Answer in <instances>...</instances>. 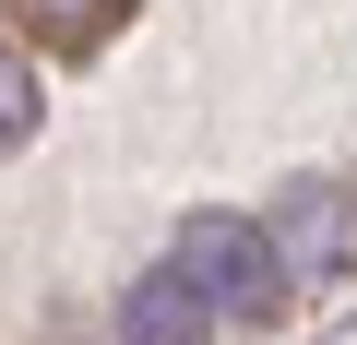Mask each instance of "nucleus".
I'll return each instance as SVG.
<instances>
[{
  "label": "nucleus",
  "mask_w": 357,
  "mask_h": 345,
  "mask_svg": "<svg viewBox=\"0 0 357 345\" xmlns=\"http://www.w3.org/2000/svg\"><path fill=\"white\" fill-rule=\"evenodd\" d=\"M119 345H215V309L178 286V274H131V298H119Z\"/></svg>",
  "instance_id": "3"
},
{
  "label": "nucleus",
  "mask_w": 357,
  "mask_h": 345,
  "mask_svg": "<svg viewBox=\"0 0 357 345\" xmlns=\"http://www.w3.org/2000/svg\"><path fill=\"white\" fill-rule=\"evenodd\" d=\"M178 286H191L203 309H238V321H274L286 309V262L250 215H191L178 227Z\"/></svg>",
  "instance_id": "1"
},
{
  "label": "nucleus",
  "mask_w": 357,
  "mask_h": 345,
  "mask_svg": "<svg viewBox=\"0 0 357 345\" xmlns=\"http://www.w3.org/2000/svg\"><path fill=\"white\" fill-rule=\"evenodd\" d=\"M13 13H24V36H36V48L84 60V48H107V24L131 13V0H13Z\"/></svg>",
  "instance_id": "4"
},
{
  "label": "nucleus",
  "mask_w": 357,
  "mask_h": 345,
  "mask_svg": "<svg viewBox=\"0 0 357 345\" xmlns=\"http://www.w3.org/2000/svg\"><path fill=\"white\" fill-rule=\"evenodd\" d=\"M262 238H274L286 274H345V250H357V203H345L333 179H310V191L286 203V227H262Z\"/></svg>",
  "instance_id": "2"
},
{
  "label": "nucleus",
  "mask_w": 357,
  "mask_h": 345,
  "mask_svg": "<svg viewBox=\"0 0 357 345\" xmlns=\"http://www.w3.org/2000/svg\"><path fill=\"white\" fill-rule=\"evenodd\" d=\"M24 131H36V72H24V60H0V155H13Z\"/></svg>",
  "instance_id": "5"
}]
</instances>
